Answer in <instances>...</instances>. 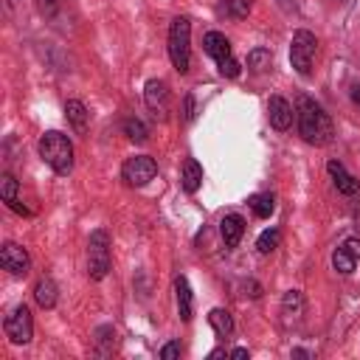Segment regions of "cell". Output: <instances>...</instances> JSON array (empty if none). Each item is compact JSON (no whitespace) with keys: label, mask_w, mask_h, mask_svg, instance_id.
Here are the masks:
<instances>
[{"label":"cell","mask_w":360,"mask_h":360,"mask_svg":"<svg viewBox=\"0 0 360 360\" xmlns=\"http://www.w3.org/2000/svg\"><path fill=\"white\" fill-rule=\"evenodd\" d=\"M295 118H298V135L312 143V146H326L332 141V118L323 112V107L318 101H312L309 96H301L298 98V110H295Z\"/></svg>","instance_id":"cell-1"},{"label":"cell","mask_w":360,"mask_h":360,"mask_svg":"<svg viewBox=\"0 0 360 360\" xmlns=\"http://www.w3.org/2000/svg\"><path fill=\"white\" fill-rule=\"evenodd\" d=\"M37 149H39V158H42L56 174H70V169H73V143H70L68 135L51 129V132H45V135L39 138Z\"/></svg>","instance_id":"cell-2"},{"label":"cell","mask_w":360,"mask_h":360,"mask_svg":"<svg viewBox=\"0 0 360 360\" xmlns=\"http://www.w3.org/2000/svg\"><path fill=\"white\" fill-rule=\"evenodd\" d=\"M169 59L177 73L188 70L191 62V22L188 17H174L169 25Z\"/></svg>","instance_id":"cell-3"},{"label":"cell","mask_w":360,"mask_h":360,"mask_svg":"<svg viewBox=\"0 0 360 360\" xmlns=\"http://www.w3.org/2000/svg\"><path fill=\"white\" fill-rule=\"evenodd\" d=\"M110 273V233L104 228H96L87 239V276L93 281H101Z\"/></svg>","instance_id":"cell-4"},{"label":"cell","mask_w":360,"mask_h":360,"mask_svg":"<svg viewBox=\"0 0 360 360\" xmlns=\"http://www.w3.org/2000/svg\"><path fill=\"white\" fill-rule=\"evenodd\" d=\"M315 34L301 28L292 34V42H290V65L301 73V76H309L312 73V56H315Z\"/></svg>","instance_id":"cell-5"},{"label":"cell","mask_w":360,"mask_h":360,"mask_svg":"<svg viewBox=\"0 0 360 360\" xmlns=\"http://www.w3.org/2000/svg\"><path fill=\"white\" fill-rule=\"evenodd\" d=\"M3 329H6V338L17 346H25L31 338H34V318H31V309L25 304L14 307L6 321H3Z\"/></svg>","instance_id":"cell-6"},{"label":"cell","mask_w":360,"mask_h":360,"mask_svg":"<svg viewBox=\"0 0 360 360\" xmlns=\"http://www.w3.org/2000/svg\"><path fill=\"white\" fill-rule=\"evenodd\" d=\"M121 174H124V180H127L129 186H146V183L158 174V163H155L149 155H135V158H129V160L124 163Z\"/></svg>","instance_id":"cell-7"},{"label":"cell","mask_w":360,"mask_h":360,"mask_svg":"<svg viewBox=\"0 0 360 360\" xmlns=\"http://www.w3.org/2000/svg\"><path fill=\"white\" fill-rule=\"evenodd\" d=\"M0 264H3V270H8L11 276H25L28 267H31V256H28V250H25L22 245L6 242V245L0 248Z\"/></svg>","instance_id":"cell-8"},{"label":"cell","mask_w":360,"mask_h":360,"mask_svg":"<svg viewBox=\"0 0 360 360\" xmlns=\"http://www.w3.org/2000/svg\"><path fill=\"white\" fill-rule=\"evenodd\" d=\"M357 259H360V239H346L335 253H332V267L343 276H349L354 267H357Z\"/></svg>","instance_id":"cell-9"},{"label":"cell","mask_w":360,"mask_h":360,"mask_svg":"<svg viewBox=\"0 0 360 360\" xmlns=\"http://www.w3.org/2000/svg\"><path fill=\"white\" fill-rule=\"evenodd\" d=\"M143 101L155 115L158 112L166 115V110H169V87H166V82L163 79H149L146 87H143Z\"/></svg>","instance_id":"cell-10"},{"label":"cell","mask_w":360,"mask_h":360,"mask_svg":"<svg viewBox=\"0 0 360 360\" xmlns=\"http://www.w3.org/2000/svg\"><path fill=\"white\" fill-rule=\"evenodd\" d=\"M267 118H270V127H276V129H290L292 127V107H290V101L287 98H281V96H270V101H267Z\"/></svg>","instance_id":"cell-11"},{"label":"cell","mask_w":360,"mask_h":360,"mask_svg":"<svg viewBox=\"0 0 360 360\" xmlns=\"http://www.w3.org/2000/svg\"><path fill=\"white\" fill-rule=\"evenodd\" d=\"M326 172H329V177H332V183H335V188L340 191V194H357V180L346 172V166L340 163V160H329L326 163Z\"/></svg>","instance_id":"cell-12"},{"label":"cell","mask_w":360,"mask_h":360,"mask_svg":"<svg viewBox=\"0 0 360 360\" xmlns=\"http://www.w3.org/2000/svg\"><path fill=\"white\" fill-rule=\"evenodd\" d=\"M202 48H205V53H208L214 62H222V59L233 56V53H231V42H228V37L219 34V31H208V34L202 37Z\"/></svg>","instance_id":"cell-13"},{"label":"cell","mask_w":360,"mask_h":360,"mask_svg":"<svg viewBox=\"0 0 360 360\" xmlns=\"http://www.w3.org/2000/svg\"><path fill=\"white\" fill-rule=\"evenodd\" d=\"M219 233H222L225 248H236L242 233H245V219L239 214H225L222 222H219Z\"/></svg>","instance_id":"cell-14"},{"label":"cell","mask_w":360,"mask_h":360,"mask_svg":"<svg viewBox=\"0 0 360 360\" xmlns=\"http://www.w3.org/2000/svg\"><path fill=\"white\" fill-rule=\"evenodd\" d=\"M174 295H177V312L183 321H191V312H194V298H191V287H188V278L186 276H177L174 278Z\"/></svg>","instance_id":"cell-15"},{"label":"cell","mask_w":360,"mask_h":360,"mask_svg":"<svg viewBox=\"0 0 360 360\" xmlns=\"http://www.w3.org/2000/svg\"><path fill=\"white\" fill-rule=\"evenodd\" d=\"M180 186H183V191H188V194H194V191L202 186V166H200L194 158H186L183 172H180Z\"/></svg>","instance_id":"cell-16"},{"label":"cell","mask_w":360,"mask_h":360,"mask_svg":"<svg viewBox=\"0 0 360 360\" xmlns=\"http://www.w3.org/2000/svg\"><path fill=\"white\" fill-rule=\"evenodd\" d=\"M65 115H68V121H70V127H73L76 132H87L90 112H87V107H84L79 98H70V101L65 104Z\"/></svg>","instance_id":"cell-17"},{"label":"cell","mask_w":360,"mask_h":360,"mask_svg":"<svg viewBox=\"0 0 360 360\" xmlns=\"http://www.w3.org/2000/svg\"><path fill=\"white\" fill-rule=\"evenodd\" d=\"M34 298H37V304L42 307V309H53L56 307V298H59V290H56V284H53V278H39L37 281V287H34Z\"/></svg>","instance_id":"cell-18"},{"label":"cell","mask_w":360,"mask_h":360,"mask_svg":"<svg viewBox=\"0 0 360 360\" xmlns=\"http://www.w3.org/2000/svg\"><path fill=\"white\" fill-rule=\"evenodd\" d=\"M208 323H211V329H214L219 338H231V332H233V318H231V312L222 309V307H214V309L208 312Z\"/></svg>","instance_id":"cell-19"},{"label":"cell","mask_w":360,"mask_h":360,"mask_svg":"<svg viewBox=\"0 0 360 360\" xmlns=\"http://www.w3.org/2000/svg\"><path fill=\"white\" fill-rule=\"evenodd\" d=\"M250 208H253V214L259 219H267L273 214V208H276V197L273 194H253L250 197Z\"/></svg>","instance_id":"cell-20"},{"label":"cell","mask_w":360,"mask_h":360,"mask_svg":"<svg viewBox=\"0 0 360 360\" xmlns=\"http://www.w3.org/2000/svg\"><path fill=\"white\" fill-rule=\"evenodd\" d=\"M278 242H281V233H278L276 228H267V231L259 233L256 248H259V253H273V250L278 248Z\"/></svg>","instance_id":"cell-21"},{"label":"cell","mask_w":360,"mask_h":360,"mask_svg":"<svg viewBox=\"0 0 360 360\" xmlns=\"http://www.w3.org/2000/svg\"><path fill=\"white\" fill-rule=\"evenodd\" d=\"M248 68H250V70H256V73L267 70V68H270V51H264V48L250 51V53H248Z\"/></svg>","instance_id":"cell-22"},{"label":"cell","mask_w":360,"mask_h":360,"mask_svg":"<svg viewBox=\"0 0 360 360\" xmlns=\"http://www.w3.org/2000/svg\"><path fill=\"white\" fill-rule=\"evenodd\" d=\"M124 132H127V138H132V141H138V143L146 141V135H149L141 118H127V121H124Z\"/></svg>","instance_id":"cell-23"},{"label":"cell","mask_w":360,"mask_h":360,"mask_svg":"<svg viewBox=\"0 0 360 360\" xmlns=\"http://www.w3.org/2000/svg\"><path fill=\"white\" fill-rule=\"evenodd\" d=\"M0 197H3L6 205L17 200V180H14L11 174H3V177H0Z\"/></svg>","instance_id":"cell-24"},{"label":"cell","mask_w":360,"mask_h":360,"mask_svg":"<svg viewBox=\"0 0 360 360\" xmlns=\"http://www.w3.org/2000/svg\"><path fill=\"white\" fill-rule=\"evenodd\" d=\"M281 307H284L287 315H290V309H292V315H301V309H304V298H301V292H298V290H290V292L284 295Z\"/></svg>","instance_id":"cell-25"},{"label":"cell","mask_w":360,"mask_h":360,"mask_svg":"<svg viewBox=\"0 0 360 360\" xmlns=\"http://www.w3.org/2000/svg\"><path fill=\"white\" fill-rule=\"evenodd\" d=\"M225 11H231L233 17H245L248 11H250V0H225V6H222Z\"/></svg>","instance_id":"cell-26"},{"label":"cell","mask_w":360,"mask_h":360,"mask_svg":"<svg viewBox=\"0 0 360 360\" xmlns=\"http://www.w3.org/2000/svg\"><path fill=\"white\" fill-rule=\"evenodd\" d=\"M217 68H219V73H222V76H228V79H236V76H239V62H236L233 56H228V59L217 62Z\"/></svg>","instance_id":"cell-27"},{"label":"cell","mask_w":360,"mask_h":360,"mask_svg":"<svg viewBox=\"0 0 360 360\" xmlns=\"http://www.w3.org/2000/svg\"><path fill=\"white\" fill-rule=\"evenodd\" d=\"M37 6H39V11H42L45 17H53L56 8H59V0H37Z\"/></svg>","instance_id":"cell-28"},{"label":"cell","mask_w":360,"mask_h":360,"mask_svg":"<svg viewBox=\"0 0 360 360\" xmlns=\"http://www.w3.org/2000/svg\"><path fill=\"white\" fill-rule=\"evenodd\" d=\"M160 357H163V360H174V357H180V343H166V346L160 349Z\"/></svg>","instance_id":"cell-29"},{"label":"cell","mask_w":360,"mask_h":360,"mask_svg":"<svg viewBox=\"0 0 360 360\" xmlns=\"http://www.w3.org/2000/svg\"><path fill=\"white\" fill-rule=\"evenodd\" d=\"M186 118H188V121L194 118V101H191V96L186 98Z\"/></svg>","instance_id":"cell-30"},{"label":"cell","mask_w":360,"mask_h":360,"mask_svg":"<svg viewBox=\"0 0 360 360\" xmlns=\"http://www.w3.org/2000/svg\"><path fill=\"white\" fill-rule=\"evenodd\" d=\"M231 357H236V360H242V357H248V349H233V352H231Z\"/></svg>","instance_id":"cell-31"},{"label":"cell","mask_w":360,"mask_h":360,"mask_svg":"<svg viewBox=\"0 0 360 360\" xmlns=\"http://www.w3.org/2000/svg\"><path fill=\"white\" fill-rule=\"evenodd\" d=\"M352 98H354V104L360 107V84H354V90H352Z\"/></svg>","instance_id":"cell-32"},{"label":"cell","mask_w":360,"mask_h":360,"mask_svg":"<svg viewBox=\"0 0 360 360\" xmlns=\"http://www.w3.org/2000/svg\"><path fill=\"white\" fill-rule=\"evenodd\" d=\"M222 354H225V349H214L208 357H211V360H217V357H222Z\"/></svg>","instance_id":"cell-33"}]
</instances>
